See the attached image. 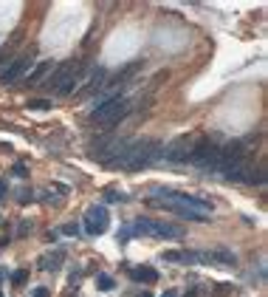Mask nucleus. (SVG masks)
I'll return each instance as SVG.
<instances>
[{
	"mask_svg": "<svg viewBox=\"0 0 268 297\" xmlns=\"http://www.w3.org/2000/svg\"><path fill=\"white\" fill-rule=\"evenodd\" d=\"M150 195H153L156 207L175 212L178 218H187V221H206L212 215V201H206V198H195V195L175 193V190H161V187H156Z\"/></svg>",
	"mask_w": 268,
	"mask_h": 297,
	"instance_id": "f257e3e1",
	"label": "nucleus"
},
{
	"mask_svg": "<svg viewBox=\"0 0 268 297\" xmlns=\"http://www.w3.org/2000/svg\"><path fill=\"white\" fill-rule=\"evenodd\" d=\"M133 114V105L127 102V99H122V93H116V96H110V99H105V102H99L93 111H90V122H96V125H105V127H116L119 122H124L127 116Z\"/></svg>",
	"mask_w": 268,
	"mask_h": 297,
	"instance_id": "f03ea898",
	"label": "nucleus"
},
{
	"mask_svg": "<svg viewBox=\"0 0 268 297\" xmlns=\"http://www.w3.org/2000/svg\"><path fill=\"white\" fill-rule=\"evenodd\" d=\"M82 68H85V65H82L79 59H65V62L54 71V77L45 82V88H51L56 96H71V93H74V85L79 82Z\"/></svg>",
	"mask_w": 268,
	"mask_h": 297,
	"instance_id": "7ed1b4c3",
	"label": "nucleus"
},
{
	"mask_svg": "<svg viewBox=\"0 0 268 297\" xmlns=\"http://www.w3.org/2000/svg\"><path fill=\"white\" fill-rule=\"evenodd\" d=\"M133 235H153V238H167V240H178L184 238V229L178 224H169V221H150V218H135L133 227H130Z\"/></svg>",
	"mask_w": 268,
	"mask_h": 297,
	"instance_id": "20e7f679",
	"label": "nucleus"
},
{
	"mask_svg": "<svg viewBox=\"0 0 268 297\" xmlns=\"http://www.w3.org/2000/svg\"><path fill=\"white\" fill-rule=\"evenodd\" d=\"M127 142H130L127 136H113V133H105V136H99L93 145H90V156L107 164V161H110L113 156H116V153L127 145Z\"/></svg>",
	"mask_w": 268,
	"mask_h": 297,
	"instance_id": "39448f33",
	"label": "nucleus"
},
{
	"mask_svg": "<svg viewBox=\"0 0 268 297\" xmlns=\"http://www.w3.org/2000/svg\"><path fill=\"white\" fill-rule=\"evenodd\" d=\"M195 142H198V139H189V136H178V139H172L167 148H161V159L169 161V164H184V161H189Z\"/></svg>",
	"mask_w": 268,
	"mask_h": 297,
	"instance_id": "423d86ee",
	"label": "nucleus"
},
{
	"mask_svg": "<svg viewBox=\"0 0 268 297\" xmlns=\"http://www.w3.org/2000/svg\"><path fill=\"white\" fill-rule=\"evenodd\" d=\"M31 68V54H20L6 65V71L0 74V85H14L17 80H23V74Z\"/></svg>",
	"mask_w": 268,
	"mask_h": 297,
	"instance_id": "0eeeda50",
	"label": "nucleus"
},
{
	"mask_svg": "<svg viewBox=\"0 0 268 297\" xmlns=\"http://www.w3.org/2000/svg\"><path fill=\"white\" fill-rule=\"evenodd\" d=\"M107 209L105 207H90L88 212H85V232L88 235H102V232H107Z\"/></svg>",
	"mask_w": 268,
	"mask_h": 297,
	"instance_id": "6e6552de",
	"label": "nucleus"
},
{
	"mask_svg": "<svg viewBox=\"0 0 268 297\" xmlns=\"http://www.w3.org/2000/svg\"><path fill=\"white\" fill-rule=\"evenodd\" d=\"M105 80H107V71L102 68H96L93 74L88 77V82H85V88H79L77 91V99H88V96H93V93H99L102 88H105Z\"/></svg>",
	"mask_w": 268,
	"mask_h": 297,
	"instance_id": "1a4fd4ad",
	"label": "nucleus"
},
{
	"mask_svg": "<svg viewBox=\"0 0 268 297\" xmlns=\"http://www.w3.org/2000/svg\"><path fill=\"white\" fill-rule=\"evenodd\" d=\"M62 261H65V255H62L59 249H56V252H48V255H43V258L37 261V266H40L43 272H56Z\"/></svg>",
	"mask_w": 268,
	"mask_h": 297,
	"instance_id": "9d476101",
	"label": "nucleus"
},
{
	"mask_svg": "<svg viewBox=\"0 0 268 297\" xmlns=\"http://www.w3.org/2000/svg\"><path fill=\"white\" fill-rule=\"evenodd\" d=\"M48 71H51V62H48V59H43V62H37V65H34V71L31 74H28V77H26V85H40V82H45V77H48Z\"/></svg>",
	"mask_w": 268,
	"mask_h": 297,
	"instance_id": "9b49d317",
	"label": "nucleus"
},
{
	"mask_svg": "<svg viewBox=\"0 0 268 297\" xmlns=\"http://www.w3.org/2000/svg\"><path fill=\"white\" fill-rule=\"evenodd\" d=\"M209 258H212V263H223V266H235L237 263V255L232 249H214L209 252Z\"/></svg>",
	"mask_w": 268,
	"mask_h": 297,
	"instance_id": "f8f14e48",
	"label": "nucleus"
},
{
	"mask_svg": "<svg viewBox=\"0 0 268 297\" xmlns=\"http://www.w3.org/2000/svg\"><path fill=\"white\" fill-rule=\"evenodd\" d=\"M130 274H133V280H141V283H156V280H158V272H156V269H150V266L130 269Z\"/></svg>",
	"mask_w": 268,
	"mask_h": 297,
	"instance_id": "ddd939ff",
	"label": "nucleus"
},
{
	"mask_svg": "<svg viewBox=\"0 0 268 297\" xmlns=\"http://www.w3.org/2000/svg\"><path fill=\"white\" fill-rule=\"evenodd\" d=\"M96 286H99L102 292H113L116 289V280H113L110 274H96Z\"/></svg>",
	"mask_w": 268,
	"mask_h": 297,
	"instance_id": "4468645a",
	"label": "nucleus"
},
{
	"mask_svg": "<svg viewBox=\"0 0 268 297\" xmlns=\"http://www.w3.org/2000/svg\"><path fill=\"white\" fill-rule=\"evenodd\" d=\"M26 280H28V272H26V269H17V272L11 274V283L14 286H23Z\"/></svg>",
	"mask_w": 268,
	"mask_h": 297,
	"instance_id": "2eb2a0df",
	"label": "nucleus"
},
{
	"mask_svg": "<svg viewBox=\"0 0 268 297\" xmlns=\"http://www.w3.org/2000/svg\"><path fill=\"white\" fill-rule=\"evenodd\" d=\"M105 201H107V204H119V201H124V195L116 193V190H107V193H105Z\"/></svg>",
	"mask_w": 268,
	"mask_h": 297,
	"instance_id": "dca6fc26",
	"label": "nucleus"
},
{
	"mask_svg": "<svg viewBox=\"0 0 268 297\" xmlns=\"http://www.w3.org/2000/svg\"><path fill=\"white\" fill-rule=\"evenodd\" d=\"M28 108H37V111H48V108H51V102H48V99H34V102H28Z\"/></svg>",
	"mask_w": 268,
	"mask_h": 297,
	"instance_id": "f3484780",
	"label": "nucleus"
},
{
	"mask_svg": "<svg viewBox=\"0 0 268 297\" xmlns=\"http://www.w3.org/2000/svg\"><path fill=\"white\" fill-rule=\"evenodd\" d=\"M17 201L20 204H28L31 201V190H17Z\"/></svg>",
	"mask_w": 268,
	"mask_h": 297,
	"instance_id": "a211bd4d",
	"label": "nucleus"
},
{
	"mask_svg": "<svg viewBox=\"0 0 268 297\" xmlns=\"http://www.w3.org/2000/svg\"><path fill=\"white\" fill-rule=\"evenodd\" d=\"M34 297H51V289L48 286H37L34 289Z\"/></svg>",
	"mask_w": 268,
	"mask_h": 297,
	"instance_id": "6ab92c4d",
	"label": "nucleus"
},
{
	"mask_svg": "<svg viewBox=\"0 0 268 297\" xmlns=\"http://www.w3.org/2000/svg\"><path fill=\"white\" fill-rule=\"evenodd\" d=\"M11 173H14V176H20V178H26V164H14V167H11Z\"/></svg>",
	"mask_w": 268,
	"mask_h": 297,
	"instance_id": "aec40b11",
	"label": "nucleus"
},
{
	"mask_svg": "<svg viewBox=\"0 0 268 297\" xmlns=\"http://www.w3.org/2000/svg\"><path fill=\"white\" fill-rule=\"evenodd\" d=\"M62 232H65V235H77L79 229L74 227V224H65V227H62Z\"/></svg>",
	"mask_w": 268,
	"mask_h": 297,
	"instance_id": "412c9836",
	"label": "nucleus"
},
{
	"mask_svg": "<svg viewBox=\"0 0 268 297\" xmlns=\"http://www.w3.org/2000/svg\"><path fill=\"white\" fill-rule=\"evenodd\" d=\"M9 193V190H6V181H0V201H3V195Z\"/></svg>",
	"mask_w": 268,
	"mask_h": 297,
	"instance_id": "4be33fe9",
	"label": "nucleus"
},
{
	"mask_svg": "<svg viewBox=\"0 0 268 297\" xmlns=\"http://www.w3.org/2000/svg\"><path fill=\"white\" fill-rule=\"evenodd\" d=\"M161 297H178V295H175V292H167V295H161Z\"/></svg>",
	"mask_w": 268,
	"mask_h": 297,
	"instance_id": "5701e85b",
	"label": "nucleus"
},
{
	"mask_svg": "<svg viewBox=\"0 0 268 297\" xmlns=\"http://www.w3.org/2000/svg\"><path fill=\"white\" fill-rule=\"evenodd\" d=\"M0 297H3V292H0Z\"/></svg>",
	"mask_w": 268,
	"mask_h": 297,
	"instance_id": "b1692460",
	"label": "nucleus"
}]
</instances>
